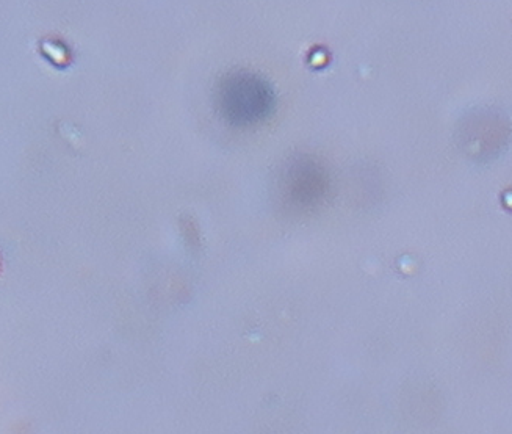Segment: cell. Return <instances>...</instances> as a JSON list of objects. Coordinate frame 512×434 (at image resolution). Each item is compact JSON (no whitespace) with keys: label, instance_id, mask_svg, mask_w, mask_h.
<instances>
[{"label":"cell","instance_id":"1","mask_svg":"<svg viewBox=\"0 0 512 434\" xmlns=\"http://www.w3.org/2000/svg\"><path fill=\"white\" fill-rule=\"evenodd\" d=\"M221 116L232 126L248 127L267 120L275 96L267 82L253 74H238L224 80L218 93Z\"/></svg>","mask_w":512,"mask_h":434}]
</instances>
